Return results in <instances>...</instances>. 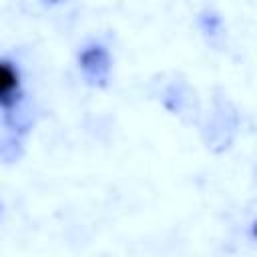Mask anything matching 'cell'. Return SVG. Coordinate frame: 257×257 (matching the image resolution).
I'll return each instance as SVG.
<instances>
[{"label":"cell","mask_w":257,"mask_h":257,"mask_svg":"<svg viewBox=\"0 0 257 257\" xmlns=\"http://www.w3.org/2000/svg\"><path fill=\"white\" fill-rule=\"evenodd\" d=\"M0 86H2V102L4 106L14 98L16 88H18V74L12 70V66L8 62L2 64V72H0Z\"/></svg>","instance_id":"1"}]
</instances>
